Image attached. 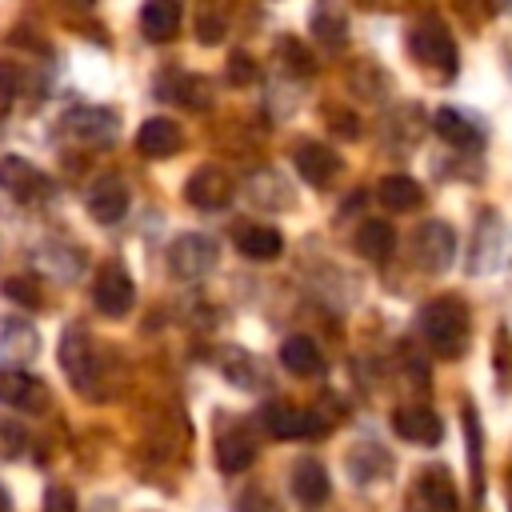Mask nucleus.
Here are the masks:
<instances>
[{
    "instance_id": "nucleus-36",
    "label": "nucleus",
    "mask_w": 512,
    "mask_h": 512,
    "mask_svg": "<svg viewBox=\"0 0 512 512\" xmlns=\"http://www.w3.org/2000/svg\"><path fill=\"white\" fill-rule=\"evenodd\" d=\"M4 292H8V296H16V300H24V304H32V308H36V300H40L36 284H24V280H8V284H4Z\"/></svg>"
},
{
    "instance_id": "nucleus-6",
    "label": "nucleus",
    "mask_w": 512,
    "mask_h": 512,
    "mask_svg": "<svg viewBox=\"0 0 512 512\" xmlns=\"http://www.w3.org/2000/svg\"><path fill=\"white\" fill-rule=\"evenodd\" d=\"M264 428L276 440H312V436L328 432V420L320 412H304V408H292V404H268L264 408Z\"/></svg>"
},
{
    "instance_id": "nucleus-24",
    "label": "nucleus",
    "mask_w": 512,
    "mask_h": 512,
    "mask_svg": "<svg viewBox=\"0 0 512 512\" xmlns=\"http://www.w3.org/2000/svg\"><path fill=\"white\" fill-rule=\"evenodd\" d=\"M392 248H396V228H392L388 220L372 216V220H364V224L356 228V252H360V256H368V260H388Z\"/></svg>"
},
{
    "instance_id": "nucleus-18",
    "label": "nucleus",
    "mask_w": 512,
    "mask_h": 512,
    "mask_svg": "<svg viewBox=\"0 0 512 512\" xmlns=\"http://www.w3.org/2000/svg\"><path fill=\"white\" fill-rule=\"evenodd\" d=\"M140 32L152 44H168L180 32V0H144V8H140Z\"/></svg>"
},
{
    "instance_id": "nucleus-29",
    "label": "nucleus",
    "mask_w": 512,
    "mask_h": 512,
    "mask_svg": "<svg viewBox=\"0 0 512 512\" xmlns=\"http://www.w3.org/2000/svg\"><path fill=\"white\" fill-rule=\"evenodd\" d=\"M280 56H284V64H292L300 76H308V72L316 68L312 56H308V48H304L296 36H284V40H280Z\"/></svg>"
},
{
    "instance_id": "nucleus-11",
    "label": "nucleus",
    "mask_w": 512,
    "mask_h": 512,
    "mask_svg": "<svg viewBox=\"0 0 512 512\" xmlns=\"http://www.w3.org/2000/svg\"><path fill=\"white\" fill-rule=\"evenodd\" d=\"M0 188H4L12 200L28 204V200L48 196V176H44L32 160H24V156H4V160H0Z\"/></svg>"
},
{
    "instance_id": "nucleus-31",
    "label": "nucleus",
    "mask_w": 512,
    "mask_h": 512,
    "mask_svg": "<svg viewBox=\"0 0 512 512\" xmlns=\"http://www.w3.org/2000/svg\"><path fill=\"white\" fill-rule=\"evenodd\" d=\"M224 16H216V12H204L200 20H196V32H200V40L204 44H216V40H224Z\"/></svg>"
},
{
    "instance_id": "nucleus-13",
    "label": "nucleus",
    "mask_w": 512,
    "mask_h": 512,
    "mask_svg": "<svg viewBox=\"0 0 512 512\" xmlns=\"http://www.w3.org/2000/svg\"><path fill=\"white\" fill-rule=\"evenodd\" d=\"M124 212H128V184L116 172L96 176V184L88 188V216L96 224H116Z\"/></svg>"
},
{
    "instance_id": "nucleus-2",
    "label": "nucleus",
    "mask_w": 512,
    "mask_h": 512,
    "mask_svg": "<svg viewBox=\"0 0 512 512\" xmlns=\"http://www.w3.org/2000/svg\"><path fill=\"white\" fill-rule=\"evenodd\" d=\"M408 48H412V56H416L424 68H432V72H440V76H456V40H452V32H448L444 20L424 16V20L408 32Z\"/></svg>"
},
{
    "instance_id": "nucleus-39",
    "label": "nucleus",
    "mask_w": 512,
    "mask_h": 512,
    "mask_svg": "<svg viewBox=\"0 0 512 512\" xmlns=\"http://www.w3.org/2000/svg\"><path fill=\"white\" fill-rule=\"evenodd\" d=\"M8 508H12V500H8V492L0 488V512H8Z\"/></svg>"
},
{
    "instance_id": "nucleus-32",
    "label": "nucleus",
    "mask_w": 512,
    "mask_h": 512,
    "mask_svg": "<svg viewBox=\"0 0 512 512\" xmlns=\"http://www.w3.org/2000/svg\"><path fill=\"white\" fill-rule=\"evenodd\" d=\"M44 512H80V508H76V496L68 488H48L44 492Z\"/></svg>"
},
{
    "instance_id": "nucleus-15",
    "label": "nucleus",
    "mask_w": 512,
    "mask_h": 512,
    "mask_svg": "<svg viewBox=\"0 0 512 512\" xmlns=\"http://www.w3.org/2000/svg\"><path fill=\"white\" fill-rule=\"evenodd\" d=\"M292 496L300 508H320L332 496V480L320 460H296L292 468Z\"/></svg>"
},
{
    "instance_id": "nucleus-17",
    "label": "nucleus",
    "mask_w": 512,
    "mask_h": 512,
    "mask_svg": "<svg viewBox=\"0 0 512 512\" xmlns=\"http://www.w3.org/2000/svg\"><path fill=\"white\" fill-rule=\"evenodd\" d=\"M232 244L248 260H276L284 252V236L276 228H268V224H240L232 232Z\"/></svg>"
},
{
    "instance_id": "nucleus-14",
    "label": "nucleus",
    "mask_w": 512,
    "mask_h": 512,
    "mask_svg": "<svg viewBox=\"0 0 512 512\" xmlns=\"http://www.w3.org/2000/svg\"><path fill=\"white\" fill-rule=\"evenodd\" d=\"M136 148H140V156H148V160H168V156H176V152L184 148V132H180L176 120H168V116H152V120L140 124V132H136Z\"/></svg>"
},
{
    "instance_id": "nucleus-37",
    "label": "nucleus",
    "mask_w": 512,
    "mask_h": 512,
    "mask_svg": "<svg viewBox=\"0 0 512 512\" xmlns=\"http://www.w3.org/2000/svg\"><path fill=\"white\" fill-rule=\"evenodd\" d=\"M456 8H460V12H472L476 24L492 16V0H456Z\"/></svg>"
},
{
    "instance_id": "nucleus-20",
    "label": "nucleus",
    "mask_w": 512,
    "mask_h": 512,
    "mask_svg": "<svg viewBox=\"0 0 512 512\" xmlns=\"http://www.w3.org/2000/svg\"><path fill=\"white\" fill-rule=\"evenodd\" d=\"M432 128H436V136H440L444 144H452V148H480V128H476L460 108H436Z\"/></svg>"
},
{
    "instance_id": "nucleus-40",
    "label": "nucleus",
    "mask_w": 512,
    "mask_h": 512,
    "mask_svg": "<svg viewBox=\"0 0 512 512\" xmlns=\"http://www.w3.org/2000/svg\"><path fill=\"white\" fill-rule=\"evenodd\" d=\"M508 508H512V472H508Z\"/></svg>"
},
{
    "instance_id": "nucleus-22",
    "label": "nucleus",
    "mask_w": 512,
    "mask_h": 512,
    "mask_svg": "<svg viewBox=\"0 0 512 512\" xmlns=\"http://www.w3.org/2000/svg\"><path fill=\"white\" fill-rule=\"evenodd\" d=\"M376 196H380V204L392 208V212H412V208L424 204V188H420L412 176H404V172H388V176L380 180Z\"/></svg>"
},
{
    "instance_id": "nucleus-19",
    "label": "nucleus",
    "mask_w": 512,
    "mask_h": 512,
    "mask_svg": "<svg viewBox=\"0 0 512 512\" xmlns=\"http://www.w3.org/2000/svg\"><path fill=\"white\" fill-rule=\"evenodd\" d=\"M460 424H464V444H468V472H472V496H484V432H480V412L476 404L460 408Z\"/></svg>"
},
{
    "instance_id": "nucleus-35",
    "label": "nucleus",
    "mask_w": 512,
    "mask_h": 512,
    "mask_svg": "<svg viewBox=\"0 0 512 512\" xmlns=\"http://www.w3.org/2000/svg\"><path fill=\"white\" fill-rule=\"evenodd\" d=\"M236 512H280L264 492H244V500L236 504Z\"/></svg>"
},
{
    "instance_id": "nucleus-8",
    "label": "nucleus",
    "mask_w": 512,
    "mask_h": 512,
    "mask_svg": "<svg viewBox=\"0 0 512 512\" xmlns=\"http://www.w3.org/2000/svg\"><path fill=\"white\" fill-rule=\"evenodd\" d=\"M0 404H8L16 412H44L48 384L24 368H0Z\"/></svg>"
},
{
    "instance_id": "nucleus-1",
    "label": "nucleus",
    "mask_w": 512,
    "mask_h": 512,
    "mask_svg": "<svg viewBox=\"0 0 512 512\" xmlns=\"http://www.w3.org/2000/svg\"><path fill=\"white\" fill-rule=\"evenodd\" d=\"M468 332H472V316L460 296H436L420 308V336L428 340V348L436 356H444V360L464 356Z\"/></svg>"
},
{
    "instance_id": "nucleus-7",
    "label": "nucleus",
    "mask_w": 512,
    "mask_h": 512,
    "mask_svg": "<svg viewBox=\"0 0 512 512\" xmlns=\"http://www.w3.org/2000/svg\"><path fill=\"white\" fill-rule=\"evenodd\" d=\"M232 192H236L232 176H228L224 168H216V164H200V168L188 176V184H184V200H188L192 208H204V212L224 208V204L232 200Z\"/></svg>"
},
{
    "instance_id": "nucleus-4",
    "label": "nucleus",
    "mask_w": 512,
    "mask_h": 512,
    "mask_svg": "<svg viewBox=\"0 0 512 512\" xmlns=\"http://www.w3.org/2000/svg\"><path fill=\"white\" fill-rule=\"evenodd\" d=\"M412 260H416V268H424V272H444L452 260H456V232H452V224H444V220H424L420 228H416V236H412Z\"/></svg>"
},
{
    "instance_id": "nucleus-30",
    "label": "nucleus",
    "mask_w": 512,
    "mask_h": 512,
    "mask_svg": "<svg viewBox=\"0 0 512 512\" xmlns=\"http://www.w3.org/2000/svg\"><path fill=\"white\" fill-rule=\"evenodd\" d=\"M172 100H180V104H196V108H204V104L212 100V92H208V84H204V76H184V80H180V92H172Z\"/></svg>"
},
{
    "instance_id": "nucleus-5",
    "label": "nucleus",
    "mask_w": 512,
    "mask_h": 512,
    "mask_svg": "<svg viewBox=\"0 0 512 512\" xmlns=\"http://www.w3.org/2000/svg\"><path fill=\"white\" fill-rule=\"evenodd\" d=\"M92 304H96L100 316L124 320V316L132 312V304H136V284H132V276H128L120 264H104V268L96 272V280H92Z\"/></svg>"
},
{
    "instance_id": "nucleus-3",
    "label": "nucleus",
    "mask_w": 512,
    "mask_h": 512,
    "mask_svg": "<svg viewBox=\"0 0 512 512\" xmlns=\"http://www.w3.org/2000/svg\"><path fill=\"white\" fill-rule=\"evenodd\" d=\"M216 256H220V248H216L212 236H204V232H184V236H176L172 248H168V268H172L176 280H200V276H208V272L216 268Z\"/></svg>"
},
{
    "instance_id": "nucleus-27",
    "label": "nucleus",
    "mask_w": 512,
    "mask_h": 512,
    "mask_svg": "<svg viewBox=\"0 0 512 512\" xmlns=\"http://www.w3.org/2000/svg\"><path fill=\"white\" fill-rule=\"evenodd\" d=\"M348 84H352L356 96H364V100H380L384 88H388V76H384L372 60H356V64L348 68Z\"/></svg>"
},
{
    "instance_id": "nucleus-28",
    "label": "nucleus",
    "mask_w": 512,
    "mask_h": 512,
    "mask_svg": "<svg viewBox=\"0 0 512 512\" xmlns=\"http://www.w3.org/2000/svg\"><path fill=\"white\" fill-rule=\"evenodd\" d=\"M492 376L500 392H512V332L500 328L492 340Z\"/></svg>"
},
{
    "instance_id": "nucleus-25",
    "label": "nucleus",
    "mask_w": 512,
    "mask_h": 512,
    "mask_svg": "<svg viewBox=\"0 0 512 512\" xmlns=\"http://www.w3.org/2000/svg\"><path fill=\"white\" fill-rule=\"evenodd\" d=\"M68 132H76V136H84V140L104 144V140H112V136H116V116H112V112H104V108H76V112L68 116Z\"/></svg>"
},
{
    "instance_id": "nucleus-12",
    "label": "nucleus",
    "mask_w": 512,
    "mask_h": 512,
    "mask_svg": "<svg viewBox=\"0 0 512 512\" xmlns=\"http://www.w3.org/2000/svg\"><path fill=\"white\" fill-rule=\"evenodd\" d=\"M392 428H396L400 440L420 444V448H432L444 436V424H440V416L428 404H404V408H396L392 412Z\"/></svg>"
},
{
    "instance_id": "nucleus-33",
    "label": "nucleus",
    "mask_w": 512,
    "mask_h": 512,
    "mask_svg": "<svg viewBox=\"0 0 512 512\" xmlns=\"http://www.w3.org/2000/svg\"><path fill=\"white\" fill-rule=\"evenodd\" d=\"M252 80H256V64H252L244 52H232V84L244 88V84H252Z\"/></svg>"
},
{
    "instance_id": "nucleus-34",
    "label": "nucleus",
    "mask_w": 512,
    "mask_h": 512,
    "mask_svg": "<svg viewBox=\"0 0 512 512\" xmlns=\"http://www.w3.org/2000/svg\"><path fill=\"white\" fill-rule=\"evenodd\" d=\"M328 124H332L340 136H356V132H360V120H356L348 108H328Z\"/></svg>"
},
{
    "instance_id": "nucleus-26",
    "label": "nucleus",
    "mask_w": 512,
    "mask_h": 512,
    "mask_svg": "<svg viewBox=\"0 0 512 512\" xmlns=\"http://www.w3.org/2000/svg\"><path fill=\"white\" fill-rule=\"evenodd\" d=\"M312 32H316L320 44H340L344 32H348V20H344V12H340L332 0H320V4L312 8Z\"/></svg>"
},
{
    "instance_id": "nucleus-23",
    "label": "nucleus",
    "mask_w": 512,
    "mask_h": 512,
    "mask_svg": "<svg viewBox=\"0 0 512 512\" xmlns=\"http://www.w3.org/2000/svg\"><path fill=\"white\" fill-rule=\"evenodd\" d=\"M280 364L292 376H316V372H324V356H320V348H316L312 336H288L280 344Z\"/></svg>"
},
{
    "instance_id": "nucleus-9",
    "label": "nucleus",
    "mask_w": 512,
    "mask_h": 512,
    "mask_svg": "<svg viewBox=\"0 0 512 512\" xmlns=\"http://www.w3.org/2000/svg\"><path fill=\"white\" fill-rule=\"evenodd\" d=\"M296 172L312 184V188H328L340 172H344V160H340V152L332 148V144H320V140H300V148H296Z\"/></svg>"
},
{
    "instance_id": "nucleus-10",
    "label": "nucleus",
    "mask_w": 512,
    "mask_h": 512,
    "mask_svg": "<svg viewBox=\"0 0 512 512\" xmlns=\"http://www.w3.org/2000/svg\"><path fill=\"white\" fill-rule=\"evenodd\" d=\"M60 368L68 372L72 388L92 392V380H96V356H92V340L84 336V328H68V332L60 336Z\"/></svg>"
},
{
    "instance_id": "nucleus-16",
    "label": "nucleus",
    "mask_w": 512,
    "mask_h": 512,
    "mask_svg": "<svg viewBox=\"0 0 512 512\" xmlns=\"http://www.w3.org/2000/svg\"><path fill=\"white\" fill-rule=\"evenodd\" d=\"M416 496H420L432 512H456V504H460L456 480H452V472H448L444 464H432V468H424V472L416 476Z\"/></svg>"
},
{
    "instance_id": "nucleus-21",
    "label": "nucleus",
    "mask_w": 512,
    "mask_h": 512,
    "mask_svg": "<svg viewBox=\"0 0 512 512\" xmlns=\"http://www.w3.org/2000/svg\"><path fill=\"white\" fill-rule=\"evenodd\" d=\"M252 460H256V440L244 428L220 432V440H216V464H220V472H244Z\"/></svg>"
},
{
    "instance_id": "nucleus-38",
    "label": "nucleus",
    "mask_w": 512,
    "mask_h": 512,
    "mask_svg": "<svg viewBox=\"0 0 512 512\" xmlns=\"http://www.w3.org/2000/svg\"><path fill=\"white\" fill-rule=\"evenodd\" d=\"M20 88V68H12V64H0V92L4 96H12Z\"/></svg>"
}]
</instances>
